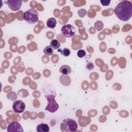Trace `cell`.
I'll return each mask as SVG.
<instances>
[{
  "mask_svg": "<svg viewBox=\"0 0 132 132\" xmlns=\"http://www.w3.org/2000/svg\"><path fill=\"white\" fill-rule=\"evenodd\" d=\"M54 51L53 48L51 46H46L43 50V53L45 55L50 56L53 54Z\"/></svg>",
  "mask_w": 132,
  "mask_h": 132,
  "instance_id": "13",
  "label": "cell"
},
{
  "mask_svg": "<svg viewBox=\"0 0 132 132\" xmlns=\"http://www.w3.org/2000/svg\"><path fill=\"white\" fill-rule=\"evenodd\" d=\"M61 32L62 35L65 38L73 37L75 33L76 30L74 26L71 24L63 25L61 28Z\"/></svg>",
  "mask_w": 132,
  "mask_h": 132,
  "instance_id": "5",
  "label": "cell"
},
{
  "mask_svg": "<svg viewBox=\"0 0 132 132\" xmlns=\"http://www.w3.org/2000/svg\"><path fill=\"white\" fill-rule=\"evenodd\" d=\"M114 14L122 21H127L132 15V4L130 1H124L120 2L114 9Z\"/></svg>",
  "mask_w": 132,
  "mask_h": 132,
  "instance_id": "1",
  "label": "cell"
},
{
  "mask_svg": "<svg viewBox=\"0 0 132 132\" xmlns=\"http://www.w3.org/2000/svg\"><path fill=\"white\" fill-rule=\"evenodd\" d=\"M104 26L103 23L101 21H97L95 23H94V27L97 31H100L101 30Z\"/></svg>",
  "mask_w": 132,
  "mask_h": 132,
  "instance_id": "15",
  "label": "cell"
},
{
  "mask_svg": "<svg viewBox=\"0 0 132 132\" xmlns=\"http://www.w3.org/2000/svg\"><path fill=\"white\" fill-rule=\"evenodd\" d=\"M86 68L89 70H92L94 68V64L92 62H88L86 65Z\"/></svg>",
  "mask_w": 132,
  "mask_h": 132,
  "instance_id": "19",
  "label": "cell"
},
{
  "mask_svg": "<svg viewBox=\"0 0 132 132\" xmlns=\"http://www.w3.org/2000/svg\"><path fill=\"white\" fill-rule=\"evenodd\" d=\"M12 108L14 112L16 113H22L25 109V103L21 100H16L13 103Z\"/></svg>",
  "mask_w": 132,
  "mask_h": 132,
  "instance_id": "6",
  "label": "cell"
},
{
  "mask_svg": "<svg viewBox=\"0 0 132 132\" xmlns=\"http://www.w3.org/2000/svg\"><path fill=\"white\" fill-rule=\"evenodd\" d=\"M60 128L62 132H75L77 131V124L72 119L65 118L61 122Z\"/></svg>",
  "mask_w": 132,
  "mask_h": 132,
  "instance_id": "2",
  "label": "cell"
},
{
  "mask_svg": "<svg viewBox=\"0 0 132 132\" xmlns=\"http://www.w3.org/2000/svg\"><path fill=\"white\" fill-rule=\"evenodd\" d=\"M57 21L56 19L54 18H49L46 21L47 26L50 28H54L56 25Z\"/></svg>",
  "mask_w": 132,
  "mask_h": 132,
  "instance_id": "11",
  "label": "cell"
},
{
  "mask_svg": "<svg viewBox=\"0 0 132 132\" xmlns=\"http://www.w3.org/2000/svg\"><path fill=\"white\" fill-rule=\"evenodd\" d=\"M87 11L84 9H81L78 11V14L81 18L84 17V16L87 14Z\"/></svg>",
  "mask_w": 132,
  "mask_h": 132,
  "instance_id": "17",
  "label": "cell"
},
{
  "mask_svg": "<svg viewBox=\"0 0 132 132\" xmlns=\"http://www.w3.org/2000/svg\"><path fill=\"white\" fill-rule=\"evenodd\" d=\"M23 19L30 24H34L38 21L39 14L35 8H30L23 13Z\"/></svg>",
  "mask_w": 132,
  "mask_h": 132,
  "instance_id": "3",
  "label": "cell"
},
{
  "mask_svg": "<svg viewBox=\"0 0 132 132\" xmlns=\"http://www.w3.org/2000/svg\"><path fill=\"white\" fill-rule=\"evenodd\" d=\"M45 97L48 102V104L45 108V110H47L52 113L55 112L56 111L58 110L59 107L58 104L56 103L55 100V95H54L52 94H47L45 95Z\"/></svg>",
  "mask_w": 132,
  "mask_h": 132,
  "instance_id": "4",
  "label": "cell"
},
{
  "mask_svg": "<svg viewBox=\"0 0 132 132\" xmlns=\"http://www.w3.org/2000/svg\"><path fill=\"white\" fill-rule=\"evenodd\" d=\"M71 68L68 65H63L59 69V72L63 75H68L71 72Z\"/></svg>",
  "mask_w": 132,
  "mask_h": 132,
  "instance_id": "9",
  "label": "cell"
},
{
  "mask_svg": "<svg viewBox=\"0 0 132 132\" xmlns=\"http://www.w3.org/2000/svg\"><path fill=\"white\" fill-rule=\"evenodd\" d=\"M4 65H5V68H7L8 67H9V61H7V60H5L3 61V63H2V67L4 66Z\"/></svg>",
  "mask_w": 132,
  "mask_h": 132,
  "instance_id": "21",
  "label": "cell"
},
{
  "mask_svg": "<svg viewBox=\"0 0 132 132\" xmlns=\"http://www.w3.org/2000/svg\"><path fill=\"white\" fill-rule=\"evenodd\" d=\"M89 31H90V32L91 34H94L95 32V29L93 28V27H91L90 28V29H89Z\"/></svg>",
  "mask_w": 132,
  "mask_h": 132,
  "instance_id": "22",
  "label": "cell"
},
{
  "mask_svg": "<svg viewBox=\"0 0 132 132\" xmlns=\"http://www.w3.org/2000/svg\"><path fill=\"white\" fill-rule=\"evenodd\" d=\"M77 55L79 58H82L84 56H85L86 52L83 50H79L78 51V52L77 53Z\"/></svg>",
  "mask_w": 132,
  "mask_h": 132,
  "instance_id": "18",
  "label": "cell"
},
{
  "mask_svg": "<svg viewBox=\"0 0 132 132\" xmlns=\"http://www.w3.org/2000/svg\"><path fill=\"white\" fill-rule=\"evenodd\" d=\"M25 93H28L27 91L26 90H25V89H21V90H20L18 92V94L20 95V96H21L22 97H26L28 95V94H25Z\"/></svg>",
  "mask_w": 132,
  "mask_h": 132,
  "instance_id": "16",
  "label": "cell"
},
{
  "mask_svg": "<svg viewBox=\"0 0 132 132\" xmlns=\"http://www.w3.org/2000/svg\"><path fill=\"white\" fill-rule=\"evenodd\" d=\"M36 130L38 132H48L50 130V128L46 124L41 123L37 126Z\"/></svg>",
  "mask_w": 132,
  "mask_h": 132,
  "instance_id": "10",
  "label": "cell"
},
{
  "mask_svg": "<svg viewBox=\"0 0 132 132\" xmlns=\"http://www.w3.org/2000/svg\"><path fill=\"white\" fill-rule=\"evenodd\" d=\"M7 131H21L23 132L24 130L22 125L18 122H13L11 123L7 126Z\"/></svg>",
  "mask_w": 132,
  "mask_h": 132,
  "instance_id": "8",
  "label": "cell"
},
{
  "mask_svg": "<svg viewBox=\"0 0 132 132\" xmlns=\"http://www.w3.org/2000/svg\"><path fill=\"white\" fill-rule=\"evenodd\" d=\"M102 5L104 6H106L109 5L110 3V1H100Z\"/></svg>",
  "mask_w": 132,
  "mask_h": 132,
  "instance_id": "20",
  "label": "cell"
},
{
  "mask_svg": "<svg viewBox=\"0 0 132 132\" xmlns=\"http://www.w3.org/2000/svg\"><path fill=\"white\" fill-rule=\"evenodd\" d=\"M58 52H60L61 54L62 55L64 56L68 57L70 55L71 52L70 50L68 48H64L62 50V49H58Z\"/></svg>",
  "mask_w": 132,
  "mask_h": 132,
  "instance_id": "14",
  "label": "cell"
},
{
  "mask_svg": "<svg viewBox=\"0 0 132 132\" xmlns=\"http://www.w3.org/2000/svg\"><path fill=\"white\" fill-rule=\"evenodd\" d=\"M6 3L11 10L18 11L21 7L22 1L21 0H9Z\"/></svg>",
  "mask_w": 132,
  "mask_h": 132,
  "instance_id": "7",
  "label": "cell"
},
{
  "mask_svg": "<svg viewBox=\"0 0 132 132\" xmlns=\"http://www.w3.org/2000/svg\"><path fill=\"white\" fill-rule=\"evenodd\" d=\"M50 46L54 49H58L60 46V43L59 41L53 39L50 42Z\"/></svg>",
  "mask_w": 132,
  "mask_h": 132,
  "instance_id": "12",
  "label": "cell"
}]
</instances>
